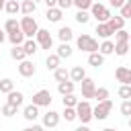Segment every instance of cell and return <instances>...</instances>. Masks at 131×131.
I'll use <instances>...</instances> for the list:
<instances>
[{
	"mask_svg": "<svg viewBox=\"0 0 131 131\" xmlns=\"http://www.w3.org/2000/svg\"><path fill=\"white\" fill-rule=\"evenodd\" d=\"M76 113H78V119L82 121V125H88L92 119H94V113H92V104H90V100H78V104H76Z\"/></svg>",
	"mask_w": 131,
	"mask_h": 131,
	"instance_id": "1",
	"label": "cell"
},
{
	"mask_svg": "<svg viewBox=\"0 0 131 131\" xmlns=\"http://www.w3.org/2000/svg\"><path fill=\"white\" fill-rule=\"evenodd\" d=\"M76 47L80 49V51H86V53H92V51H98V41L94 39V37H90V35H80V37H76Z\"/></svg>",
	"mask_w": 131,
	"mask_h": 131,
	"instance_id": "2",
	"label": "cell"
},
{
	"mask_svg": "<svg viewBox=\"0 0 131 131\" xmlns=\"http://www.w3.org/2000/svg\"><path fill=\"white\" fill-rule=\"evenodd\" d=\"M111 111H113V100H111V98L98 100V102H96V106L92 108V113H94V119H98V121H104V119L111 115Z\"/></svg>",
	"mask_w": 131,
	"mask_h": 131,
	"instance_id": "3",
	"label": "cell"
},
{
	"mask_svg": "<svg viewBox=\"0 0 131 131\" xmlns=\"http://www.w3.org/2000/svg\"><path fill=\"white\" fill-rule=\"evenodd\" d=\"M90 16L96 18L98 23H106L113 14H111V10H108L104 4H100V2H92V6H90Z\"/></svg>",
	"mask_w": 131,
	"mask_h": 131,
	"instance_id": "4",
	"label": "cell"
},
{
	"mask_svg": "<svg viewBox=\"0 0 131 131\" xmlns=\"http://www.w3.org/2000/svg\"><path fill=\"white\" fill-rule=\"evenodd\" d=\"M20 29H23V33H25L27 37H35L37 31H39V25H37V20L33 18V14H25V16L20 18Z\"/></svg>",
	"mask_w": 131,
	"mask_h": 131,
	"instance_id": "5",
	"label": "cell"
},
{
	"mask_svg": "<svg viewBox=\"0 0 131 131\" xmlns=\"http://www.w3.org/2000/svg\"><path fill=\"white\" fill-rule=\"evenodd\" d=\"M35 39H37V43H39L41 49H47V51H49V49L53 47V37L49 35L47 29H39L37 35H35Z\"/></svg>",
	"mask_w": 131,
	"mask_h": 131,
	"instance_id": "6",
	"label": "cell"
},
{
	"mask_svg": "<svg viewBox=\"0 0 131 131\" xmlns=\"http://www.w3.org/2000/svg\"><path fill=\"white\" fill-rule=\"evenodd\" d=\"M80 88H82V98H86V100H90V98H94V92H96V84H94V80L92 78H84L82 82H80Z\"/></svg>",
	"mask_w": 131,
	"mask_h": 131,
	"instance_id": "7",
	"label": "cell"
},
{
	"mask_svg": "<svg viewBox=\"0 0 131 131\" xmlns=\"http://www.w3.org/2000/svg\"><path fill=\"white\" fill-rule=\"evenodd\" d=\"M33 102H35L37 106H49V104H51V92L45 90V88L37 90V92L33 94Z\"/></svg>",
	"mask_w": 131,
	"mask_h": 131,
	"instance_id": "8",
	"label": "cell"
},
{
	"mask_svg": "<svg viewBox=\"0 0 131 131\" xmlns=\"http://www.w3.org/2000/svg\"><path fill=\"white\" fill-rule=\"evenodd\" d=\"M18 74L23 76V78H31V76H35V63L31 61V59H23V61H18Z\"/></svg>",
	"mask_w": 131,
	"mask_h": 131,
	"instance_id": "9",
	"label": "cell"
},
{
	"mask_svg": "<svg viewBox=\"0 0 131 131\" xmlns=\"http://www.w3.org/2000/svg\"><path fill=\"white\" fill-rule=\"evenodd\" d=\"M23 117H25V121H29V123H35V121L39 119V106H37L35 102L27 104V106L23 108Z\"/></svg>",
	"mask_w": 131,
	"mask_h": 131,
	"instance_id": "10",
	"label": "cell"
},
{
	"mask_svg": "<svg viewBox=\"0 0 131 131\" xmlns=\"http://www.w3.org/2000/svg\"><path fill=\"white\" fill-rule=\"evenodd\" d=\"M115 78H117V82H121V84H131V68L119 66V68L115 70Z\"/></svg>",
	"mask_w": 131,
	"mask_h": 131,
	"instance_id": "11",
	"label": "cell"
},
{
	"mask_svg": "<svg viewBox=\"0 0 131 131\" xmlns=\"http://www.w3.org/2000/svg\"><path fill=\"white\" fill-rule=\"evenodd\" d=\"M43 127H57L59 125V113H55V111H47L45 115H43V123H41Z\"/></svg>",
	"mask_w": 131,
	"mask_h": 131,
	"instance_id": "12",
	"label": "cell"
},
{
	"mask_svg": "<svg viewBox=\"0 0 131 131\" xmlns=\"http://www.w3.org/2000/svg\"><path fill=\"white\" fill-rule=\"evenodd\" d=\"M45 16H47V20H51V23H59V20L63 18V10H61L59 6H51V8H47Z\"/></svg>",
	"mask_w": 131,
	"mask_h": 131,
	"instance_id": "13",
	"label": "cell"
},
{
	"mask_svg": "<svg viewBox=\"0 0 131 131\" xmlns=\"http://www.w3.org/2000/svg\"><path fill=\"white\" fill-rule=\"evenodd\" d=\"M94 33H98V37H100V39H108L111 35H115V31L111 29V25H108V23H98Z\"/></svg>",
	"mask_w": 131,
	"mask_h": 131,
	"instance_id": "14",
	"label": "cell"
},
{
	"mask_svg": "<svg viewBox=\"0 0 131 131\" xmlns=\"http://www.w3.org/2000/svg\"><path fill=\"white\" fill-rule=\"evenodd\" d=\"M23 47H25V53H27V55H35V53L39 51V43H37V39H33V37H27L25 43H23Z\"/></svg>",
	"mask_w": 131,
	"mask_h": 131,
	"instance_id": "15",
	"label": "cell"
},
{
	"mask_svg": "<svg viewBox=\"0 0 131 131\" xmlns=\"http://www.w3.org/2000/svg\"><path fill=\"white\" fill-rule=\"evenodd\" d=\"M57 39L59 41H66V43H70L72 39H74V31H72V27H59L57 29Z\"/></svg>",
	"mask_w": 131,
	"mask_h": 131,
	"instance_id": "16",
	"label": "cell"
},
{
	"mask_svg": "<svg viewBox=\"0 0 131 131\" xmlns=\"http://www.w3.org/2000/svg\"><path fill=\"white\" fill-rule=\"evenodd\" d=\"M104 57H106V55H102L100 51H92V53H88V63H90L92 68H100V66L104 63Z\"/></svg>",
	"mask_w": 131,
	"mask_h": 131,
	"instance_id": "17",
	"label": "cell"
},
{
	"mask_svg": "<svg viewBox=\"0 0 131 131\" xmlns=\"http://www.w3.org/2000/svg\"><path fill=\"white\" fill-rule=\"evenodd\" d=\"M74 88H76V82L74 80H63V82H57V92L63 96V94H70V92H74Z\"/></svg>",
	"mask_w": 131,
	"mask_h": 131,
	"instance_id": "18",
	"label": "cell"
},
{
	"mask_svg": "<svg viewBox=\"0 0 131 131\" xmlns=\"http://www.w3.org/2000/svg\"><path fill=\"white\" fill-rule=\"evenodd\" d=\"M6 96H8L6 102H12V104H16V106H23V102H25V94L18 92V90H10Z\"/></svg>",
	"mask_w": 131,
	"mask_h": 131,
	"instance_id": "19",
	"label": "cell"
},
{
	"mask_svg": "<svg viewBox=\"0 0 131 131\" xmlns=\"http://www.w3.org/2000/svg\"><path fill=\"white\" fill-rule=\"evenodd\" d=\"M86 78V70L82 68V66H74L72 70H70V80H74V82H82Z\"/></svg>",
	"mask_w": 131,
	"mask_h": 131,
	"instance_id": "20",
	"label": "cell"
},
{
	"mask_svg": "<svg viewBox=\"0 0 131 131\" xmlns=\"http://www.w3.org/2000/svg\"><path fill=\"white\" fill-rule=\"evenodd\" d=\"M25 39H27V35L23 33V29H18V31H14V33H8V41H10L12 45H23Z\"/></svg>",
	"mask_w": 131,
	"mask_h": 131,
	"instance_id": "21",
	"label": "cell"
},
{
	"mask_svg": "<svg viewBox=\"0 0 131 131\" xmlns=\"http://www.w3.org/2000/svg\"><path fill=\"white\" fill-rule=\"evenodd\" d=\"M55 53H57V55H59L61 59H63V57L68 59V57H72V53H74V49H72V45H70V43H66V41H61Z\"/></svg>",
	"mask_w": 131,
	"mask_h": 131,
	"instance_id": "22",
	"label": "cell"
},
{
	"mask_svg": "<svg viewBox=\"0 0 131 131\" xmlns=\"http://www.w3.org/2000/svg\"><path fill=\"white\" fill-rule=\"evenodd\" d=\"M10 57H12L14 61H23V59L27 57L25 47H23V45H12V49H10Z\"/></svg>",
	"mask_w": 131,
	"mask_h": 131,
	"instance_id": "23",
	"label": "cell"
},
{
	"mask_svg": "<svg viewBox=\"0 0 131 131\" xmlns=\"http://www.w3.org/2000/svg\"><path fill=\"white\" fill-rule=\"evenodd\" d=\"M37 10V2L35 0H20V12L23 14H33Z\"/></svg>",
	"mask_w": 131,
	"mask_h": 131,
	"instance_id": "24",
	"label": "cell"
},
{
	"mask_svg": "<svg viewBox=\"0 0 131 131\" xmlns=\"http://www.w3.org/2000/svg\"><path fill=\"white\" fill-rule=\"evenodd\" d=\"M4 10H6L10 16H14L16 12H20V0H6V6H4Z\"/></svg>",
	"mask_w": 131,
	"mask_h": 131,
	"instance_id": "25",
	"label": "cell"
},
{
	"mask_svg": "<svg viewBox=\"0 0 131 131\" xmlns=\"http://www.w3.org/2000/svg\"><path fill=\"white\" fill-rule=\"evenodd\" d=\"M108 25H111V29L113 31H119V29H125V18L119 14V16H111L108 20H106Z\"/></svg>",
	"mask_w": 131,
	"mask_h": 131,
	"instance_id": "26",
	"label": "cell"
},
{
	"mask_svg": "<svg viewBox=\"0 0 131 131\" xmlns=\"http://www.w3.org/2000/svg\"><path fill=\"white\" fill-rule=\"evenodd\" d=\"M98 51H100L102 55H111V53H115V43H113L111 39H104V41L100 43Z\"/></svg>",
	"mask_w": 131,
	"mask_h": 131,
	"instance_id": "27",
	"label": "cell"
},
{
	"mask_svg": "<svg viewBox=\"0 0 131 131\" xmlns=\"http://www.w3.org/2000/svg\"><path fill=\"white\" fill-rule=\"evenodd\" d=\"M59 61H61V57H59L57 53H51V55H47L45 66H47V70H57V68H59Z\"/></svg>",
	"mask_w": 131,
	"mask_h": 131,
	"instance_id": "28",
	"label": "cell"
},
{
	"mask_svg": "<svg viewBox=\"0 0 131 131\" xmlns=\"http://www.w3.org/2000/svg\"><path fill=\"white\" fill-rule=\"evenodd\" d=\"M115 53L117 55H127L129 53V41H115Z\"/></svg>",
	"mask_w": 131,
	"mask_h": 131,
	"instance_id": "29",
	"label": "cell"
},
{
	"mask_svg": "<svg viewBox=\"0 0 131 131\" xmlns=\"http://www.w3.org/2000/svg\"><path fill=\"white\" fill-rule=\"evenodd\" d=\"M53 78H55V82H63V80H70V70H66V68H57V70H53Z\"/></svg>",
	"mask_w": 131,
	"mask_h": 131,
	"instance_id": "30",
	"label": "cell"
},
{
	"mask_svg": "<svg viewBox=\"0 0 131 131\" xmlns=\"http://www.w3.org/2000/svg\"><path fill=\"white\" fill-rule=\"evenodd\" d=\"M61 117L68 121V123H72V121H76L78 119V113H76V106H63V113H61Z\"/></svg>",
	"mask_w": 131,
	"mask_h": 131,
	"instance_id": "31",
	"label": "cell"
},
{
	"mask_svg": "<svg viewBox=\"0 0 131 131\" xmlns=\"http://www.w3.org/2000/svg\"><path fill=\"white\" fill-rule=\"evenodd\" d=\"M20 29V20H16V18H8L6 23H4V31L6 33H14V31H18Z\"/></svg>",
	"mask_w": 131,
	"mask_h": 131,
	"instance_id": "32",
	"label": "cell"
},
{
	"mask_svg": "<svg viewBox=\"0 0 131 131\" xmlns=\"http://www.w3.org/2000/svg\"><path fill=\"white\" fill-rule=\"evenodd\" d=\"M10 90H14V82H12L10 78H2V80H0V92H2V94H8Z\"/></svg>",
	"mask_w": 131,
	"mask_h": 131,
	"instance_id": "33",
	"label": "cell"
},
{
	"mask_svg": "<svg viewBox=\"0 0 131 131\" xmlns=\"http://www.w3.org/2000/svg\"><path fill=\"white\" fill-rule=\"evenodd\" d=\"M90 18H92V16H90L88 10H78V12H76V23H80V25H88Z\"/></svg>",
	"mask_w": 131,
	"mask_h": 131,
	"instance_id": "34",
	"label": "cell"
},
{
	"mask_svg": "<svg viewBox=\"0 0 131 131\" xmlns=\"http://www.w3.org/2000/svg\"><path fill=\"white\" fill-rule=\"evenodd\" d=\"M61 102H63V106H76V104H78V96H76L74 92H70V94H63Z\"/></svg>",
	"mask_w": 131,
	"mask_h": 131,
	"instance_id": "35",
	"label": "cell"
},
{
	"mask_svg": "<svg viewBox=\"0 0 131 131\" xmlns=\"http://www.w3.org/2000/svg\"><path fill=\"white\" fill-rule=\"evenodd\" d=\"M16 111H18V106L12 104V102L2 104V115H4V117H12V115H16Z\"/></svg>",
	"mask_w": 131,
	"mask_h": 131,
	"instance_id": "36",
	"label": "cell"
},
{
	"mask_svg": "<svg viewBox=\"0 0 131 131\" xmlns=\"http://www.w3.org/2000/svg\"><path fill=\"white\" fill-rule=\"evenodd\" d=\"M117 94H119V98H131V84H121L119 86V90H117Z\"/></svg>",
	"mask_w": 131,
	"mask_h": 131,
	"instance_id": "37",
	"label": "cell"
},
{
	"mask_svg": "<svg viewBox=\"0 0 131 131\" xmlns=\"http://www.w3.org/2000/svg\"><path fill=\"white\" fill-rule=\"evenodd\" d=\"M94 98H96V102H98V100H104V98H108V88H104V86H98V88H96V92H94Z\"/></svg>",
	"mask_w": 131,
	"mask_h": 131,
	"instance_id": "38",
	"label": "cell"
},
{
	"mask_svg": "<svg viewBox=\"0 0 131 131\" xmlns=\"http://www.w3.org/2000/svg\"><path fill=\"white\" fill-rule=\"evenodd\" d=\"M121 115L123 117H131V98H125L121 102Z\"/></svg>",
	"mask_w": 131,
	"mask_h": 131,
	"instance_id": "39",
	"label": "cell"
},
{
	"mask_svg": "<svg viewBox=\"0 0 131 131\" xmlns=\"http://www.w3.org/2000/svg\"><path fill=\"white\" fill-rule=\"evenodd\" d=\"M121 10V16L127 20V18H131V0H125V4L119 8Z\"/></svg>",
	"mask_w": 131,
	"mask_h": 131,
	"instance_id": "40",
	"label": "cell"
},
{
	"mask_svg": "<svg viewBox=\"0 0 131 131\" xmlns=\"http://www.w3.org/2000/svg\"><path fill=\"white\" fill-rule=\"evenodd\" d=\"M74 6H76L78 10H90L92 0H74Z\"/></svg>",
	"mask_w": 131,
	"mask_h": 131,
	"instance_id": "41",
	"label": "cell"
},
{
	"mask_svg": "<svg viewBox=\"0 0 131 131\" xmlns=\"http://www.w3.org/2000/svg\"><path fill=\"white\" fill-rule=\"evenodd\" d=\"M129 31H125V29H119V31H115V41H129Z\"/></svg>",
	"mask_w": 131,
	"mask_h": 131,
	"instance_id": "42",
	"label": "cell"
},
{
	"mask_svg": "<svg viewBox=\"0 0 131 131\" xmlns=\"http://www.w3.org/2000/svg\"><path fill=\"white\" fill-rule=\"evenodd\" d=\"M57 6H59L61 10H68V8L74 6V0H57Z\"/></svg>",
	"mask_w": 131,
	"mask_h": 131,
	"instance_id": "43",
	"label": "cell"
},
{
	"mask_svg": "<svg viewBox=\"0 0 131 131\" xmlns=\"http://www.w3.org/2000/svg\"><path fill=\"white\" fill-rule=\"evenodd\" d=\"M111 2V6H115V8H121L123 4H125V0H108Z\"/></svg>",
	"mask_w": 131,
	"mask_h": 131,
	"instance_id": "44",
	"label": "cell"
},
{
	"mask_svg": "<svg viewBox=\"0 0 131 131\" xmlns=\"http://www.w3.org/2000/svg\"><path fill=\"white\" fill-rule=\"evenodd\" d=\"M45 2V6L47 8H51V6H57V0H43Z\"/></svg>",
	"mask_w": 131,
	"mask_h": 131,
	"instance_id": "45",
	"label": "cell"
},
{
	"mask_svg": "<svg viewBox=\"0 0 131 131\" xmlns=\"http://www.w3.org/2000/svg\"><path fill=\"white\" fill-rule=\"evenodd\" d=\"M6 37H8V33H6L4 29H0V45L4 43V39H6Z\"/></svg>",
	"mask_w": 131,
	"mask_h": 131,
	"instance_id": "46",
	"label": "cell"
},
{
	"mask_svg": "<svg viewBox=\"0 0 131 131\" xmlns=\"http://www.w3.org/2000/svg\"><path fill=\"white\" fill-rule=\"evenodd\" d=\"M4 6H6V0H0V10H4Z\"/></svg>",
	"mask_w": 131,
	"mask_h": 131,
	"instance_id": "47",
	"label": "cell"
},
{
	"mask_svg": "<svg viewBox=\"0 0 131 131\" xmlns=\"http://www.w3.org/2000/svg\"><path fill=\"white\" fill-rule=\"evenodd\" d=\"M127 125H129V129H131V117H127Z\"/></svg>",
	"mask_w": 131,
	"mask_h": 131,
	"instance_id": "48",
	"label": "cell"
},
{
	"mask_svg": "<svg viewBox=\"0 0 131 131\" xmlns=\"http://www.w3.org/2000/svg\"><path fill=\"white\" fill-rule=\"evenodd\" d=\"M129 45H131V35H129Z\"/></svg>",
	"mask_w": 131,
	"mask_h": 131,
	"instance_id": "49",
	"label": "cell"
},
{
	"mask_svg": "<svg viewBox=\"0 0 131 131\" xmlns=\"http://www.w3.org/2000/svg\"><path fill=\"white\" fill-rule=\"evenodd\" d=\"M35 2H41V0H35Z\"/></svg>",
	"mask_w": 131,
	"mask_h": 131,
	"instance_id": "50",
	"label": "cell"
}]
</instances>
